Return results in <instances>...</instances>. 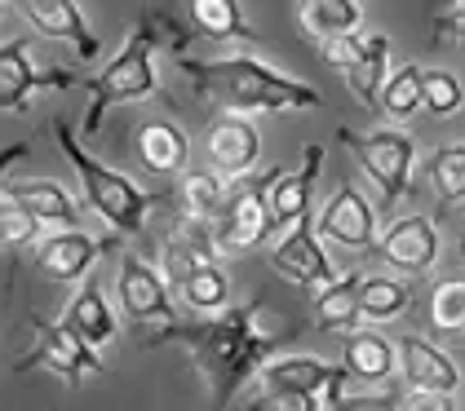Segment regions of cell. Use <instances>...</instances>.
<instances>
[{
    "instance_id": "30",
    "label": "cell",
    "mask_w": 465,
    "mask_h": 411,
    "mask_svg": "<svg viewBox=\"0 0 465 411\" xmlns=\"http://www.w3.org/2000/svg\"><path fill=\"white\" fill-rule=\"evenodd\" d=\"M417 111H421V67L417 63H403L399 71H391L381 80L377 115H386V120H412Z\"/></svg>"
},
{
    "instance_id": "24",
    "label": "cell",
    "mask_w": 465,
    "mask_h": 411,
    "mask_svg": "<svg viewBox=\"0 0 465 411\" xmlns=\"http://www.w3.org/2000/svg\"><path fill=\"white\" fill-rule=\"evenodd\" d=\"M138 155L151 172H182L191 164V142L178 124L169 120H155V124H143L138 129Z\"/></svg>"
},
{
    "instance_id": "31",
    "label": "cell",
    "mask_w": 465,
    "mask_h": 411,
    "mask_svg": "<svg viewBox=\"0 0 465 411\" xmlns=\"http://www.w3.org/2000/svg\"><path fill=\"white\" fill-rule=\"evenodd\" d=\"M430 332L465 337V274L434 283V292H430Z\"/></svg>"
},
{
    "instance_id": "28",
    "label": "cell",
    "mask_w": 465,
    "mask_h": 411,
    "mask_svg": "<svg viewBox=\"0 0 465 411\" xmlns=\"http://www.w3.org/2000/svg\"><path fill=\"white\" fill-rule=\"evenodd\" d=\"M182 306H191L195 314H213V309L231 306V274L222 270V261H204V266H195V270L182 279L178 288Z\"/></svg>"
},
{
    "instance_id": "13",
    "label": "cell",
    "mask_w": 465,
    "mask_h": 411,
    "mask_svg": "<svg viewBox=\"0 0 465 411\" xmlns=\"http://www.w3.org/2000/svg\"><path fill=\"white\" fill-rule=\"evenodd\" d=\"M320 164H323V151L311 142V146H302V169L266 172V204H271V221H275V230H288L297 217H306V212H311L315 181H320Z\"/></svg>"
},
{
    "instance_id": "29",
    "label": "cell",
    "mask_w": 465,
    "mask_h": 411,
    "mask_svg": "<svg viewBox=\"0 0 465 411\" xmlns=\"http://www.w3.org/2000/svg\"><path fill=\"white\" fill-rule=\"evenodd\" d=\"M426 177L439 195L443 208L465 204V142H448V146H434L426 160Z\"/></svg>"
},
{
    "instance_id": "37",
    "label": "cell",
    "mask_w": 465,
    "mask_h": 411,
    "mask_svg": "<svg viewBox=\"0 0 465 411\" xmlns=\"http://www.w3.org/2000/svg\"><path fill=\"white\" fill-rule=\"evenodd\" d=\"M457 252H461V261H465V235H461V243H457Z\"/></svg>"
},
{
    "instance_id": "27",
    "label": "cell",
    "mask_w": 465,
    "mask_h": 411,
    "mask_svg": "<svg viewBox=\"0 0 465 411\" xmlns=\"http://www.w3.org/2000/svg\"><path fill=\"white\" fill-rule=\"evenodd\" d=\"M231 195V177H222L213 169H182V204H186V217L195 221H213L222 204Z\"/></svg>"
},
{
    "instance_id": "19",
    "label": "cell",
    "mask_w": 465,
    "mask_h": 411,
    "mask_svg": "<svg viewBox=\"0 0 465 411\" xmlns=\"http://www.w3.org/2000/svg\"><path fill=\"white\" fill-rule=\"evenodd\" d=\"M5 195L14 200L18 208H27L40 226H75L80 221V208L75 200L49 177H27V181H9Z\"/></svg>"
},
{
    "instance_id": "17",
    "label": "cell",
    "mask_w": 465,
    "mask_h": 411,
    "mask_svg": "<svg viewBox=\"0 0 465 411\" xmlns=\"http://www.w3.org/2000/svg\"><path fill=\"white\" fill-rule=\"evenodd\" d=\"M23 18L36 27V35H49V40H63L72 44V54L80 63H94L98 58V35L84 23V9L75 0H18Z\"/></svg>"
},
{
    "instance_id": "33",
    "label": "cell",
    "mask_w": 465,
    "mask_h": 411,
    "mask_svg": "<svg viewBox=\"0 0 465 411\" xmlns=\"http://www.w3.org/2000/svg\"><path fill=\"white\" fill-rule=\"evenodd\" d=\"M430 35H434L439 49H457V54H465V5H457L452 14H439Z\"/></svg>"
},
{
    "instance_id": "11",
    "label": "cell",
    "mask_w": 465,
    "mask_h": 411,
    "mask_svg": "<svg viewBox=\"0 0 465 411\" xmlns=\"http://www.w3.org/2000/svg\"><path fill=\"white\" fill-rule=\"evenodd\" d=\"M381 261L391 270L403 274H426L434 261H439V230L434 221L421 217V212H408V217H394L386 230H377V243Z\"/></svg>"
},
{
    "instance_id": "3",
    "label": "cell",
    "mask_w": 465,
    "mask_h": 411,
    "mask_svg": "<svg viewBox=\"0 0 465 411\" xmlns=\"http://www.w3.org/2000/svg\"><path fill=\"white\" fill-rule=\"evenodd\" d=\"M155 49H160V35H155V27L143 18L107 67L98 71V75H89V80H75V89L89 93V111H84L80 137L103 133L107 111H115V106H124V103H143V98L155 93V84H160V80H155Z\"/></svg>"
},
{
    "instance_id": "12",
    "label": "cell",
    "mask_w": 465,
    "mask_h": 411,
    "mask_svg": "<svg viewBox=\"0 0 465 411\" xmlns=\"http://www.w3.org/2000/svg\"><path fill=\"white\" fill-rule=\"evenodd\" d=\"M27 54H32L27 40L0 44V111H23V106L32 103V93L75 89V80H80L72 71H36V63Z\"/></svg>"
},
{
    "instance_id": "2",
    "label": "cell",
    "mask_w": 465,
    "mask_h": 411,
    "mask_svg": "<svg viewBox=\"0 0 465 411\" xmlns=\"http://www.w3.org/2000/svg\"><path fill=\"white\" fill-rule=\"evenodd\" d=\"M178 71L191 80V93L226 106V111H315L323 106L320 89L266 67L262 58H178Z\"/></svg>"
},
{
    "instance_id": "25",
    "label": "cell",
    "mask_w": 465,
    "mask_h": 411,
    "mask_svg": "<svg viewBox=\"0 0 465 411\" xmlns=\"http://www.w3.org/2000/svg\"><path fill=\"white\" fill-rule=\"evenodd\" d=\"M408 301H412V288L403 279H391V274L359 279V318L368 323H391L399 314H408Z\"/></svg>"
},
{
    "instance_id": "20",
    "label": "cell",
    "mask_w": 465,
    "mask_h": 411,
    "mask_svg": "<svg viewBox=\"0 0 465 411\" xmlns=\"http://www.w3.org/2000/svg\"><path fill=\"white\" fill-rule=\"evenodd\" d=\"M341 367L355 385H381L394 372V345L377 332H359L351 328L341 341Z\"/></svg>"
},
{
    "instance_id": "35",
    "label": "cell",
    "mask_w": 465,
    "mask_h": 411,
    "mask_svg": "<svg viewBox=\"0 0 465 411\" xmlns=\"http://www.w3.org/2000/svg\"><path fill=\"white\" fill-rule=\"evenodd\" d=\"M408 407L417 411H448L452 407V394H421V389H408V398H403Z\"/></svg>"
},
{
    "instance_id": "38",
    "label": "cell",
    "mask_w": 465,
    "mask_h": 411,
    "mask_svg": "<svg viewBox=\"0 0 465 411\" xmlns=\"http://www.w3.org/2000/svg\"><path fill=\"white\" fill-rule=\"evenodd\" d=\"M0 9H5V0H0Z\"/></svg>"
},
{
    "instance_id": "21",
    "label": "cell",
    "mask_w": 465,
    "mask_h": 411,
    "mask_svg": "<svg viewBox=\"0 0 465 411\" xmlns=\"http://www.w3.org/2000/svg\"><path fill=\"white\" fill-rule=\"evenodd\" d=\"M186 18H191L186 32L204 40H257L240 0H186Z\"/></svg>"
},
{
    "instance_id": "5",
    "label": "cell",
    "mask_w": 465,
    "mask_h": 411,
    "mask_svg": "<svg viewBox=\"0 0 465 411\" xmlns=\"http://www.w3.org/2000/svg\"><path fill=\"white\" fill-rule=\"evenodd\" d=\"M337 142L355 155L372 186L381 191L386 204H399L412 191V164H417V142L399 129H377V133H351L337 129Z\"/></svg>"
},
{
    "instance_id": "14",
    "label": "cell",
    "mask_w": 465,
    "mask_h": 411,
    "mask_svg": "<svg viewBox=\"0 0 465 411\" xmlns=\"http://www.w3.org/2000/svg\"><path fill=\"white\" fill-rule=\"evenodd\" d=\"M111 243H120V235L94 240V235H84V230H75V226H63L58 235H45V240L36 243L32 261H36V270H45L49 279L75 283V279H84V274L94 270V261L107 252Z\"/></svg>"
},
{
    "instance_id": "26",
    "label": "cell",
    "mask_w": 465,
    "mask_h": 411,
    "mask_svg": "<svg viewBox=\"0 0 465 411\" xmlns=\"http://www.w3.org/2000/svg\"><path fill=\"white\" fill-rule=\"evenodd\" d=\"M297 18H302V32L315 35V40L351 35L363 27L359 0H302V5H297Z\"/></svg>"
},
{
    "instance_id": "15",
    "label": "cell",
    "mask_w": 465,
    "mask_h": 411,
    "mask_svg": "<svg viewBox=\"0 0 465 411\" xmlns=\"http://www.w3.org/2000/svg\"><path fill=\"white\" fill-rule=\"evenodd\" d=\"M320 240L337 243V248H351L363 252L377 243V208L368 204V195L359 186H341L320 212Z\"/></svg>"
},
{
    "instance_id": "7",
    "label": "cell",
    "mask_w": 465,
    "mask_h": 411,
    "mask_svg": "<svg viewBox=\"0 0 465 411\" xmlns=\"http://www.w3.org/2000/svg\"><path fill=\"white\" fill-rule=\"evenodd\" d=\"M209 230H213L217 252H249L266 235H275L271 204H266V172L262 177L249 172V186H231V195H226V204Z\"/></svg>"
},
{
    "instance_id": "6",
    "label": "cell",
    "mask_w": 465,
    "mask_h": 411,
    "mask_svg": "<svg viewBox=\"0 0 465 411\" xmlns=\"http://www.w3.org/2000/svg\"><path fill=\"white\" fill-rule=\"evenodd\" d=\"M32 328H36V349L27 354V358H18L14 363V372L23 377V372H54L58 380H67V385H84V380H98L107 377V363L98 358V349L94 345H84L80 337H72L63 323H45V318H32Z\"/></svg>"
},
{
    "instance_id": "9",
    "label": "cell",
    "mask_w": 465,
    "mask_h": 411,
    "mask_svg": "<svg viewBox=\"0 0 465 411\" xmlns=\"http://www.w3.org/2000/svg\"><path fill=\"white\" fill-rule=\"evenodd\" d=\"M271 270L280 274V279H288V283H297V288H311V292H315L320 283H328V279H337L332 257L323 252L311 212L297 217L288 230H280V243L271 248Z\"/></svg>"
},
{
    "instance_id": "32",
    "label": "cell",
    "mask_w": 465,
    "mask_h": 411,
    "mask_svg": "<svg viewBox=\"0 0 465 411\" xmlns=\"http://www.w3.org/2000/svg\"><path fill=\"white\" fill-rule=\"evenodd\" d=\"M421 106L430 115H457L465 106V84L443 67L421 71Z\"/></svg>"
},
{
    "instance_id": "4",
    "label": "cell",
    "mask_w": 465,
    "mask_h": 411,
    "mask_svg": "<svg viewBox=\"0 0 465 411\" xmlns=\"http://www.w3.org/2000/svg\"><path fill=\"white\" fill-rule=\"evenodd\" d=\"M54 137H58V151L67 155V164H72L75 177H80V191H84L89 208L107 221L120 240H124V235H138L146 226V212H151V195L138 191L120 169L94 160V155L84 151V142L72 133L67 120H54Z\"/></svg>"
},
{
    "instance_id": "16",
    "label": "cell",
    "mask_w": 465,
    "mask_h": 411,
    "mask_svg": "<svg viewBox=\"0 0 465 411\" xmlns=\"http://www.w3.org/2000/svg\"><path fill=\"white\" fill-rule=\"evenodd\" d=\"M394 372L403 377L408 389H421V394H457L461 389V367L434 341H421V337H399Z\"/></svg>"
},
{
    "instance_id": "10",
    "label": "cell",
    "mask_w": 465,
    "mask_h": 411,
    "mask_svg": "<svg viewBox=\"0 0 465 411\" xmlns=\"http://www.w3.org/2000/svg\"><path fill=\"white\" fill-rule=\"evenodd\" d=\"M204 151H209V169L231 177V181H240L262 160V133H257L252 115H244V111H222V115H213V124H209Z\"/></svg>"
},
{
    "instance_id": "22",
    "label": "cell",
    "mask_w": 465,
    "mask_h": 411,
    "mask_svg": "<svg viewBox=\"0 0 465 411\" xmlns=\"http://www.w3.org/2000/svg\"><path fill=\"white\" fill-rule=\"evenodd\" d=\"M346 75V89L355 93L368 111H377V93H381V80L391 75V40L386 35H363L359 44V58L351 67H341Z\"/></svg>"
},
{
    "instance_id": "8",
    "label": "cell",
    "mask_w": 465,
    "mask_h": 411,
    "mask_svg": "<svg viewBox=\"0 0 465 411\" xmlns=\"http://www.w3.org/2000/svg\"><path fill=\"white\" fill-rule=\"evenodd\" d=\"M115 301L120 314L138 328H164L173 323V292L164 283V274L155 270L151 261H143L138 252H124L120 257V274H115Z\"/></svg>"
},
{
    "instance_id": "18",
    "label": "cell",
    "mask_w": 465,
    "mask_h": 411,
    "mask_svg": "<svg viewBox=\"0 0 465 411\" xmlns=\"http://www.w3.org/2000/svg\"><path fill=\"white\" fill-rule=\"evenodd\" d=\"M63 328H67L72 337H80L84 345H94V349H107V345L115 341L120 318H115V309L107 306V292H103L94 279H84V283H80V292L67 301Z\"/></svg>"
},
{
    "instance_id": "36",
    "label": "cell",
    "mask_w": 465,
    "mask_h": 411,
    "mask_svg": "<svg viewBox=\"0 0 465 411\" xmlns=\"http://www.w3.org/2000/svg\"><path fill=\"white\" fill-rule=\"evenodd\" d=\"M23 155H27V142H14V146H5V151H0V177L9 172V164H18Z\"/></svg>"
},
{
    "instance_id": "1",
    "label": "cell",
    "mask_w": 465,
    "mask_h": 411,
    "mask_svg": "<svg viewBox=\"0 0 465 411\" xmlns=\"http://www.w3.org/2000/svg\"><path fill=\"white\" fill-rule=\"evenodd\" d=\"M262 297H252L249 306H222L213 314H204L200 323H164L155 328L146 345H164V341H182L191 349L200 377L209 380L217 407H231L235 394L257 377V367L284 345L280 332H262Z\"/></svg>"
},
{
    "instance_id": "34",
    "label": "cell",
    "mask_w": 465,
    "mask_h": 411,
    "mask_svg": "<svg viewBox=\"0 0 465 411\" xmlns=\"http://www.w3.org/2000/svg\"><path fill=\"white\" fill-rule=\"evenodd\" d=\"M359 44H363V35L359 32H351V35H328V40H323V63H328V67H351V63H355L359 58Z\"/></svg>"
},
{
    "instance_id": "23",
    "label": "cell",
    "mask_w": 465,
    "mask_h": 411,
    "mask_svg": "<svg viewBox=\"0 0 465 411\" xmlns=\"http://www.w3.org/2000/svg\"><path fill=\"white\" fill-rule=\"evenodd\" d=\"M359 279L363 274H337L315 288V323L323 332H351L359 323Z\"/></svg>"
},
{
    "instance_id": "39",
    "label": "cell",
    "mask_w": 465,
    "mask_h": 411,
    "mask_svg": "<svg viewBox=\"0 0 465 411\" xmlns=\"http://www.w3.org/2000/svg\"><path fill=\"white\" fill-rule=\"evenodd\" d=\"M457 5H465V0H457Z\"/></svg>"
}]
</instances>
